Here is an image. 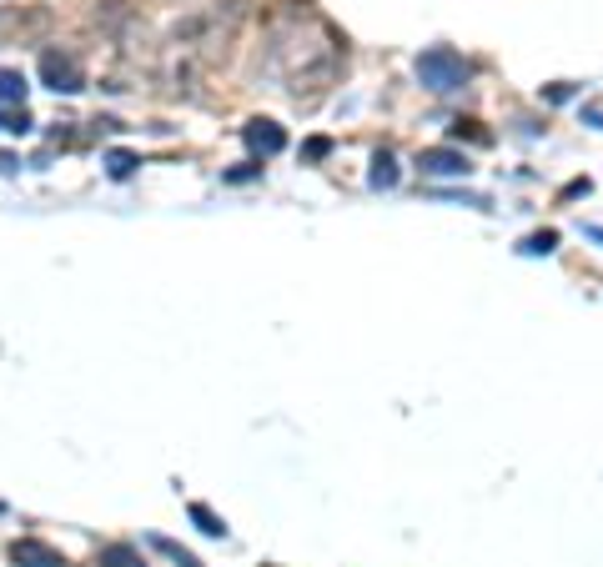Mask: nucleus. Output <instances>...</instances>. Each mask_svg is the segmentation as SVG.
Listing matches in <instances>:
<instances>
[{
    "label": "nucleus",
    "instance_id": "f257e3e1",
    "mask_svg": "<svg viewBox=\"0 0 603 567\" xmlns=\"http://www.w3.org/2000/svg\"><path fill=\"white\" fill-rule=\"evenodd\" d=\"M418 86L433 90V96H448V90H462L468 86V61H462L458 51H448V46H433V51L418 56Z\"/></svg>",
    "mask_w": 603,
    "mask_h": 567
},
{
    "label": "nucleus",
    "instance_id": "f03ea898",
    "mask_svg": "<svg viewBox=\"0 0 603 567\" xmlns=\"http://www.w3.org/2000/svg\"><path fill=\"white\" fill-rule=\"evenodd\" d=\"M40 81H46L56 96L86 90V71L76 65V56H65V51H40Z\"/></svg>",
    "mask_w": 603,
    "mask_h": 567
},
{
    "label": "nucleus",
    "instance_id": "7ed1b4c3",
    "mask_svg": "<svg viewBox=\"0 0 603 567\" xmlns=\"http://www.w3.org/2000/svg\"><path fill=\"white\" fill-rule=\"evenodd\" d=\"M51 26V15L40 5H0V40H26Z\"/></svg>",
    "mask_w": 603,
    "mask_h": 567
},
{
    "label": "nucleus",
    "instance_id": "20e7f679",
    "mask_svg": "<svg viewBox=\"0 0 603 567\" xmlns=\"http://www.w3.org/2000/svg\"><path fill=\"white\" fill-rule=\"evenodd\" d=\"M242 141H246V151H252V156H277V151H287V131L277 126V121H246V126H242Z\"/></svg>",
    "mask_w": 603,
    "mask_h": 567
},
{
    "label": "nucleus",
    "instance_id": "39448f33",
    "mask_svg": "<svg viewBox=\"0 0 603 567\" xmlns=\"http://www.w3.org/2000/svg\"><path fill=\"white\" fill-rule=\"evenodd\" d=\"M418 166H423V176H468V171H473L468 156L452 151V146H427V151L418 156Z\"/></svg>",
    "mask_w": 603,
    "mask_h": 567
},
{
    "label": "nucleus",
    "instance_id": "423d86ee",
    "mask_svg": "<svg viewBox=\"0 0 603 567\" xmlns=\"http://www.w3.org/2000/svg\"><path fill=\"white\" fill-rule=\"evenodd\" d=\"M11 563H15V567H65V557L56 553L51 542L21 537V542H11Z\"/></svg>",
    "mask_w": 603,
    "mask_h": 567
},
{
    "label": "nucleus",
    "instance_id": "0eeeda50",
    "mask_svg": "<svg viewBox=\"0 0 603 567\" xmlns=\"http://www.w3.org/2000/svg\"><path fill=\"white\" fill-rule=\"evenodd\" d=\"M367 186H373V191H392V186H398V161H392V151H377V156H373Z\"/></svg>",
    "mask_w": 603,
    "mask_h": 567
},
{
    "label": "nucleus",
    "instance_id": "6e6552de",
    "mask_svg": "<svg viewBox=\"0 0 603 567\" xmlns=\"http://www.w3.org/2000/svg\"><path fill=\"white\" fill-rule=\"evenodd\" d=\"M26 76L11 71V65H0V106H26Z\"/></svg>",
    "mask_w": 603,
    "mask_h": 567
},
{
    "label": "nucleus",
    "instance_id": "1a4fd4ad",
    "mask_svg": "<svg viewBox=\"0 0 603 567\" xmlns=\"http://www.w3.org/2000/svg\"><path fill=\"white\" fill-rule=\"evenodd\" d=\"M186 517H192V522L206 532V537H227V522H221V517L211 512L206 503H192V507H186Z\"/></svg>",
    "mask_w": 603,
    "mask_h": 567
},
{
    "label": "nucleus",
    "instance_id": "9d476101",
    "mask_svg": "<svg viewBox=\"0 0 603 567\" xmlns=\"http://www.w3.org/2000/svg\"><path fill=\"white\" fill-rule=\"evenodd\" d=\"M101 567H146V563H142V553H136V547L111 542V547H101Z\"/></svg>",
    "mask_w": 603,
    "mask_h": 567
},
{
    "label": "nucleus",
    "instance_id": "9b49d317",
    "mask_svg": "<svg viewBox=\"0 0 603 567\" xmlns=\"http://www.w3.org/2000/svg\"><path fill=\"white\" fill-rule=\"evenodd\" d=\"M146 542H151L156 553H167V557H171V563H177V567H202V563H196L192 553H186V547H177V542H171V537H161V532H151V537H146Z\"/></svg>",
    "mask_w": 603,
    "mask_h": 567
},
{
    "label": "nucleus",
    "instance_id": "f8f14e48",
    "mask_svg": "<svg viewBox=\"0 0 603 567\" xmlns=\"http://www.w3.org/2000/svg\"><path fill=\"white\" fill-rule=\"evenodd\" d=\"M136 166H142V161H136L131 151H106V176H111V181H126Z\"/></svg>",
    "mask_w": 603,
    "mask_h": 567
},
{
    "label": "nucleus",
    "instance_id": "ddd939ff",
    "mask_svg": "<svg viewBox=\"0 0 603 567\" xmlns=\"http://www.w3.org/2000/svg\"><path fill=\"white\" fill-rule=\"evenodd\" d=\"M553 246H558V231H533V236H528L518 252H523V256H548Z\"/></svg>",
    "mask_w": 603,
    "mask_h": 567
},
{
    "label": "nucleus",
    "instance_id": "4468645a",
    "mask_svg": "<svg viewBox=\"0 0 603 567\" xmlns=\"http://www.w3.org/2000/svg\"><path fill=\"white\" fill-rule=\"evenodd\" d=\"M452 136H468V141H478V146H488V131H478V121H452Z\"/></svg>",
    "mask_w": 603,
    "mask_h": 567
},
{
    "label": "nucleus",
    "instance_id": "2eb2a0df",
    "mask_svg": "<svg viewBox=\"0 0 603 567\" xmlns=\"http://www.w3.org/2000/svg\"><path fill=\"white\" fill-rule=\"evenodd\" d=\"M262 176V166H237V171H227L231 186H242V181H257Z\"/></svg>",
    "mask_w": 603,
    "mask_h": 567
},
{
    "label": "nucleus",
    "instance_id": "dca6fc26",
    "mask_svg": "<svg viewBox=\"0 0 603 567\" xmlns=\"http://www.w3.org/2000/svg\"><path fill=\"white\" fill-rule=\"evenodd\" d=\"M327 151H332V141H327V136H312L307 141V161H322Z\"/></svg>",
    "mask_w": 603,
    "mask_h": 567
},
{
    "label": "nucleus",
    "instance_id": "f3484780",
    "mask_svg": "<svg viewBox=\"0 0 603 567\" xmlns=\"http://www.w3.org/2000/svg\"><path fill=\"white\" fill-rule=\"evenodd\" d=\"M543 96H548V101H553V106H564V101H568V96H573V86H548V90H543Z\"/></svg>",
    "mask_w": 603,
    "mask_h": 567
},
{
    "label": "nucleus",
    "instance_id": "a211bd4d",
    "mask_svg": "<svg viewBox=\"0 0 603 567\" xmlns=\"http://www.w3.org/2000/svg\"><path fill=\"white\" fill-rule=\"evenodd\" d=\"M15 166H21V161H15V156H11V151H0V176H11Z\"/></svg>",
    "mask_w": 603,
    "mask_h": 567
},
{
    "label": "nucleus",
    "instance_id": "6ab92c4d",
    "mask_svg": "<svg viewBox=\"0 0 603 567\" xmlns=\"http://www.w3.org/2000/svg\"><path fill=\"white\" fill-rule=\"evenodd\" d=\"M0 131H11V116H5V111H0Z\"/></svg>",
    "mask_w": 603,
    "mask_h": 567
},
{
    "label": "nucleus",
    "instance_id": "aec40b11",
    "mask_svg": "<svg viewBox=\"0 0 603 567\" xmlns=\"http://www.w3.org/2000/svg\"><path fill=\"white\" fill-rule=\"evenodd\" d=\"M589 236H593V241H603V227H589Z\"/></svg>",
    "mask_w": 603,
    "mask_h": 567
}]
</instances>
